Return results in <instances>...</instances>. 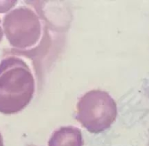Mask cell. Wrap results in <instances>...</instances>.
Here are the masks:
<instances>
[{
	"mask_svg": "<svg viewBox=\"0 0 149 146\" xmlns=\"http://www.w3.org/2000/svg\"><path fill=\"white\" fill-rule=\"evenodd\" d=\"M117 116V105L108 92L93 89L77 104L76 118L90 133L98 134L110 128Z\"/></svg>",
	"mask_w": 149,
	"mask_h": 146,
	"instance_id": "cell-1",
	"label": "cell"
},
{
	"mask_svg": "<svg viewBox=\"0 0 149 146\" xmlns=\"http://www.w3.org/2000/svg\"><path fill=\"white\" fill-rule=\"evenodd\" d=\"M82 134L79 128L72 126H62L51 135L48 146H82Z\"/></svg>",
	"mask_w": 149,
	"mask_h": 146,
	"instance_id": "cell-2",
	"label": "cell"
}]
</instances>
